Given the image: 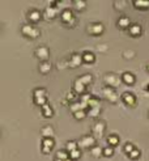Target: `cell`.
<instances>
[{"mask_svg":"<svg viewBox=\"0 0 149 161\" xmlns=\"http://www.w3.org/2000/svg\"><path fill=\"white\" fill-rule=\"evenodd\" d=\"M90 155H92L93 157H96V159H98V157H102L103 156V148L100 147V145H96V147H93L92 149H90Z\"/></svg>","mask_w":149,"mask_h":161,"instance_id":"26","label":"cell"},{"mask_svg":"<svg viewBox=\"0 0 149 161\" xmlns=\"http://www.w3.org/2000/svg\"><path fill=\"white\" fill-rule=\"evenodd\" d=\"M76 149H80V144H78V141L69 140V141H67V143H65V151L68 153L76 151Z\"/></svg>","mask_w":149,"mask_h":161,"instance_id":"21","label":"cell"},{"mask_svg":"<svg viewBox=\"0 0 149 161\" xmlns=\"http://www.w3.org/2000/svg\"><path fill=\"white\" fill-rule=\"evenodd\" d=\"M144 90H145V92H149V82H148V84L144 86Z\"/></svg>","mask_w":149,"mask_h":161,"instance_id":"45","label":"cell"},{"mask_svg":"<svg viewBox=\"0 0 149 161\" xmlns=\"http://www.w3.org/2000/svg\"><path fill=\"white\" fill-rule=\"evenodd\" d=\"M33 104L39 106V108H42V106H45L46 104H49V101H47V97H39V98H33Z\"/></svg>","mask_w":149,"mask_h":161,"instance_id":"33","label":"cell"},{"mask_svg":"<svg viewBox=\"0 0 149 161\" xmlns=\"http://www.w3.org/2000/svg\"><path fill=\"white\" fill-rule=\"evenodd\" d=\"M135 55H136V53L133 50H125V51H123V58L124 59H132V58H135Z\"/></svg>","mask_w":149,"mask_h":161,"instance_id":"40","label":"cell"},{"mask_svg":"<svg viewBox=\"0 0 149 161\" xmlns=\"http://www.w3.org/2000/svg\"><path fill=\"white\" fill-rule=\"evenodd\" d=\"M65 100L69 102V104H73V102H77L80 101V96L78 94H76L73 92V90H71V92H68L65 94Z\"/></svg>","mask_w":149,"mask_h":161,"instance_id":"27","label":"cell"},{"mask_svg":"<svg viewBox=\"0 0 149 161\" xmlns=\"http://www.w3.org/2000/svg\"><path fill=\"white\" fill-rule=\"evenodd\" d=\"M26 18L31 25H34V24H38L43 18V13L39 9H37V8H31V9L27 11Z\"/></svg>","mask_w":149,"mask_h":161,"instance_id":"5","label":"cell"},{"mask_svg":"<svg viewBox=\"0 0 149 161\" xmlns=\"http://www.w3.org/2000/svg\"><path fill=\"white\" fill-rule=\"evenodd\" d=\"M148 118H149V114H148Z\"/></svg>","mask_w":149,"mask_h":161,"instance_id":"48","label":"cell"},{"mask_svg":"<svg viewBox=\"0 0 149 161\" xmlns=\"http://www.w3.org/2000/svg\"><path fill=\"white\" fill-rule=\"evenodd\" d=\"M78 79H80V81L82 82L84 85L88 86L89 84H92L93 82V75L92 73H84V75H81V76H78Z\"/></svg>","mask_w":149,"mask_h":161,"instance_id":"25","label":"cell"},{"mask_svg":"<svg viewBox=\"0 0 149 161\" xmlns=\"http://www.w3.org/2000/svg\"><path fill=\"white\" fill-rule=\"evenodd\" d=\"M120 100L123 101V104L125 106H128V108H136L137 106V100H136L135 94L131 92H124L120 96Z\"/></svg>","mask_w":149,"mask_h":161,"instance_id":"9","label":"cell"},{"mask_svg":"<svg viewBox=\"0 0 149 161\" xmlns=\"http://www.w3.org/2000/svg\"><path fill=\"white\" fill-rule=\"evenodd\" d=\"M132 4L136 9H140V11L149 9V0H133Z\"/></svg>","mask_w":149,"mask_h":161,"instance_id":"19","label":"cell"},{"mask_svg":"<svg viewBox=\"0 0 149 161\" xmlns=\"http://www.w3.org/2000/svg\"><path fill=\"white\" fill-rule=\"evenodd\" d=\"M125 7H127V2H124V0H116V2H114V8L119 12L124 11Z\"/></svg>","mask_w":149,"mask_h":161,"instance_id":"30","label":"cell"},{"mask_svg":"<svg viewBox=\"0 0 149 161\" xmlns=\"http://www.w3.org/2000/svg\"><path fill=\"white\" fill-rule=\"evenodd\" d=\"M118 26L120 27V29H127L128 30V27L132 25L131 24V20H129L127 16H120L119 18H118Z\"/></svg>","mask_w":149,"mask_h":161,"instance_id":"18","label":"cell"},{"mask_svg":"<svg viewBox=\"0 0 149 161\" xmlns=\"http://www.w3.org/2000/svg\"><path fill=\"white\" fill-rule=\"evenodd\" d=\"M88 117V111L86 110H78V111L76 113H73V118L76 121H81V119H84V118Z\"/></svg>","mask_w":149,"mask_h":161,"instance_id":"32","label":"cell"},{"mask_svg":"<svg viewBox=\"0 0 149 161\" xmlns=\"http://www.w3.org/2000/svg\"><path fill=\"white\" fill-rule=\"evenodd\" d=\"M41 135H42L43 139H46V137H52V139H54V135H55L54 127H52V126H50V124L43 126V127L41 128Z\"/></svg>","mask_w":149,"mask_h":161,"instance_id":"16","label":"cell"},{"mask_svg":"<svg viewBox=\"0 0 149 161\" xmlns=\"http://www.w3.org/2000/svg\"><path fill=\"white\" fill-rule=\"evenodd\" d=\"M114 155V148L113 147H106L103 148V156L105 157H111Z\"/></svg>","mask_w":149,"mask_h":161,"instance_id":"42","label":"cell"},{"mask_svg":"<svg viewBox=\"0 0 149 161\" xmlns=\"http://www.w3.org/2000/svg\"><path fill=\"white\" fill-rule=\"evenodd\" d=\"M72 90L78 96H82V94L86 93V85H84L82 82L80 81V79L76 77L74 80L72 81Z\"/></svg>","mask_w":149,"mask_h":161,"instance_id":"12","label":"cell"},{"mask_svg":"<svg viewBox=\"0 0 149 161\" xmlns=\"http://www.w3.org/2000/svg\"><path fill=\"white\" fill-rule=\"evenodd\" d=\"M100 114H101V108H92L88 110V117L90 118H96L97 119L100 117Z\"/></svg>","mask_w":149,"mask_h":161,"instance_id":"31","label":"cell"},{"mask_svg":"<svg viewBox=\"0 0 149 161\" xmlns=\"http://www.w3.org/2000/svg\"><path fill=\"white\" fill-rule=\"evenodd\" d=\"M56 16H58V8H55V7H50L49 5L45 11H43V18H45V20L51 21V20H54Z\"/></svg>","mask_w":149,"mask_h":161,"instance_id":"13","label":"cell"},{"mask_svg":"<svg viewBox=\"0 0 149 161\" xmlns=\"http://www.w3.org/2000/svg\"><path fill=\"white\" fill-rule=\"evenodd\" d=\"M82 60H84V63H86V64H92V63L96 62V56H94V54L92 51L86 50L82 53Z\"/></svg>","mask_w":149,"mask_h":161,"instance_id":"20","label":"cell"},{"mask_svg":"<svg viewBox=\"0 0 149 161\" xmlns=\"http://www.w3.org/2000/svg\"><path fill=\"white\" fill-rule=\"evenodd\" d=\"M78 144H80V147H82V148L92 149L93 147L97 145V139L92 135V134H90V135H84L80 139V141H78Z\"/></svg>","mask_w":149,"mask_h":161,"instance_id":"7","label":"cell"},{"mask_svg":"<svg viewBox=\"0 0 149 161\" xmlns=\"http://www.w3.org/2000/svg\"><path fill=\"white\" fill-rule=\"evenodd\" d=\"M21 34L26 38H31V39H35L39 37L41 34V30L38 29L37 26L31 25V24H25V25L21 26Z\"/></svg>","mask_w":149,"mask_h":161,"instance_id":"1","label":"cell"},{"mask_svg":"<svg viewBox=\"0 0 149 161\" xmlns=\"http://www.w3.org/2000/svg\"><path fill=\"white\" fill-rule=\"evenodd\" d=\"M54 161H63V160H59V159H55Z\"/></svg>","mask_w":149,"mask_h":161,"instance_id":"46","label":"cell"},{"mask_svg":"<svg viewBox=\"0 0 149 161\" xmlns=\"http://www.w3.org/2000/svg\"><path fill=\"white\" fill-rule=\"evenodd\" d=\"M41 110H42V115L45 118H51L54 115V110H52V108H51L50 104H46L45 106H42Z\"/></svg>","mask_w":149,"mask_h":161,"instance_id":"23","label":"cell"},{"mask_svg":"<svg viewBox=\"0 0 149 161\" xmlns=\"http://www.w3.org/2000/svg\"><path fill=\"white\" fill-rule=\"evenodd\" d=\"M88 105H89V109H92V108H101V100H100V98H97V97H92V100L89 101Z\"/></svg>","mask_w":149,"mask_h":161,"instance_id":"35","label":"cell"},{"mask_svg":"<svg viewBox=\"0 0 149 161\" xmlns=\"http://www.w3.org/2000/svg\"><path fill=\"white\" fill-rule=\"evenodd\" d=\"M69 110H71V111H72V114H73V113L78 111V110H84V109H82V106H81V102L77 101V102H73V104L69 105Z\"/></svg>","mask_w":149,"mask_h":161,"instance_id":"36","label":"cell"},{"mask_svg":"<svg viewBox=\"0 0 149 161\" xmlns=\"http://www.w3.org/2000/svg\"><path fill=\"white\" fill-rule=\"evenodd\" d=\"M135 148H136V147H135V145H133L132 143H125V145H124V148H123V149H124L125 155L128 156L129 153H131V152H132V151H133V149H135Z\"/></svg>","mask_w":149,"mask_h":161,"instance_id":"41","label":"cell"},{"mask_svg":"<svg viewBox=\"0 0 149 161\" xmlns=\"http://www.w3.org/2000/svg\"><path fill=\"white\" fill-rule=\"evenodd\" d=\"M55 145V141L52 137H46V139H42V147H47L50 149H52Z\"/></svg>","mask_w":149,"mask_h":161,"instance_id":"34","label":"cell"},{"mask_svg":"<svg viewBox=\"0 0 149 161\" xmlns=\"http://www.w3.org/2000/svg\"><path fill=\"white\" fill-rule=\"evenodd\" d=\"M128 34L133 38H137L143 34V27H141L139 24H132L131 26L128 27Z\"/></svg>","mask_w":149,"mask_h":161,"instance_id":"14","label":"cell"},{"mask_svg":"<svg viewBox=\"0 0 149 161\" xmlns=\"http://www.w3.org/2000/svg\"><path fill=\"white\" fill-rule=\"evenodd\" d=\"M97 50L100 51V53H105V51H107V45H98Z\"/></svg>","mask_w":149,"mask_h":161,"instance_id":"43","label":"cell"},{"mask_svg":"<svg viewBox=\"0 0 149 161\" xmlns=\"http://www.w3.org/2000/svg\"><path fill=\"white\" fill-rule=\"evenodd\" d=\"M41 151H42L43 153H45V155H49V153L51 152V149H50V148H47V147H42V145H41Z\"/></svg>","mask_w":149,"mask_h":161,"instance_id":"44","label":"cell"},{"mask_svg":"<svg viewBox=\"0 0 149 161\" xmlns=\"http://www.w3.org/2000/svg\"><path fill=\"white\" fill-rule=\"evenodd\" d=\"M122 82H124L125 85H133L136 82V77H135V75L131 73V72H124L123 75H122Z\"/></svg>","mask_w":149,"mask_h":161,"instance_id":"15","label":"cell"},{"mask_svg":"<svg viewBox=\"0 0 149 161\" xmlns=\"http://www.w3.org/2000/svg\"><path fill=\"white\" fill-rule=\"evenodd\" d=\"M80 157H81V151H80V149H76V151L69 153V160H72V161L80 160Z\"/></svg>","mask_w":149,"mask_h":161,"instance_id":"38","label":"cell"},{"mask_svg":"<svg viewBox=\"0 0 149 161\" xmlns=\"http://www.w3.org/2000/svg\"><path fill=\"white\" fill-rule=\"evenodd\" d=\"M103 82L106 84V86H110V88H118L122 82V77H119L116 73L114 72H107L103 75Z\"/></svg>","mask_w":149,"mask_h":161,"instance_id":"4","label":"cell"},{"mask_svg":"<svg viewBox=\"0 0 149 161\" xmlns=\"http://www.w3.org/2000/svg\"><path fill=\"white\" fill-rule=\"evenodd\" d=\"M35 58H38L41 62H49L50 58V50L47 46H38L34 51Z\"/></svg>","mask_w":149,"mask_h":161,"instance_id":"10","label":"cell"},{"mask_svg":"<svg viewBox=\"0 0 149 161\" xmlns=\"http://www.w3.org/2000/svg\"><path fill=\"white\" fill-rule=\"evenodd\" d=\"M86 31L90 35H101L105 31V25L102 22H90L86 26Z\"/></svg>","mask_w":149,"mask_h":161,"instance_id":"6","label":"cell"},{"mask_svg":"<svg viewBox=\"0 0 149 161\" xmlns=\"http://www.w3.org/2000/svg\"><path fill=\"white\" fill-rule=\"evenodd\" d=\"M105 131H106V122L105 121L97 119L92 124V135L96 137L97 140H100V139H102V137H103Z\"/></svg>","mask_w":149,"mask_h":161,"instance_id":"2","label":"cell"},{"mask_svg":"<svg viewBox=\"0 0 149 161\" xmlns=\"http://www.w3.org/2000/svg\"><path fill=\"white\" fill-rule=\"evenodd\" d=\"M147 71H149V64H148V66H147Z\"/></svg>","mask_w":149,"mask_h":161,"instance_id":"47","label":"cell"},{"mask_svg":"<svg viewBox=\"0 0 149 161\" xmlns=\"http://www.w3.org/2000/svg\"><path fill=\"white\" fill-rule=\"evenodd\" d=\"M73 9L77 12H82L86 8V2L85 0H73Z\"/></svg>","mask_w":149,"mask_h":161,"instance_id":"24","label":"cell"},{"mask_svg":"<svg viewBox=\"0 0 149 161\" xmlns=\"http://www.w3.org/2000/svg\"><path fill=\"white\" fill-rule=\"evenodd\" d=\"M55 159H59V160H63V161H67L69 160V153L65 151H63V149H59V151L56 152V156H55Z\"/></svg>","mask_w":149,"mask_h":161,"instance_id":"29","label":"cell"},{"mask_svg":"<svg viewBox=\"0 0 149 161\" xmlns=\"http://www.w3.org/2000/svg\"><path fill=\"white\" fill-rule=\"evenodd\" d=\"M140 156H141V152H140V149H137L135 148L133 151L128 155V159L129 160H137V159H140Z\"/></svg>","mask_w":149,"mask_h":161,"instance_id":"37","label":"cell"},{"mask_svg":"<svg viewBox=\"0 0 149 161\" xmlns=\"http://www.w3.org/2000/svg\"><path fill=\"white\" fill-rule=\"evenodd\" d=\"M56 68H58V69H65V68H69V63H68V60H63V59L58 60V63H56Z\"/></svg>","mask_w":149,"mask_h":161,"instance_id":"39","label":"cell"},{"mask_svg":"<svg viewBox=\"0 0 149 161\" xmlns=\"http://www.w3.org/2000/svg\"><path fill=\"white\" fill-rule=\"evenodd\" d=\"M51 69H52V66H51L50 62H41L38 64V71H39V73H42V75L50 73Z\"/></svg>","mask_w":149,"mask_h":161,"instance_id":"17","label":"cell"},{"mask_svg":"<svg viewBox=\"0 0 149 161\" xmlns=\"http://www.w3.org/2000/svg\"><path fill=\"white\" fill-rule=\"evenodd\" d=\"M60 18H62V22L68 27H74V25H76V18H74L73 12L71 8H65V9L62 11Z\"/></svg>","mask_w":149,"mask_h":161,"instance_id":"3","label":"cell"},{"mask_svg":"<svg viewBox=\"0 0 149 161\" xmlns=\"http://www.w3.org/2000/svg\"><path fill=\"white\" fill-rule=\"evenodd\" d=\"M102 93H103V97L105 100H107L110 104H116L118 102V94H116V89L114 88H110V86H105L103 90H102Z\"/></svg>","mask_w":149,"mask_h":161,"instance_id":"8","label":"cell"},{"mask_svg":"<svg viewBox=\"0 0 149 161\" xmlns=\"http://www.w3.org/2000/svg\"><path fill=\"white\" fill-rule=\"evenodd\" d=\"M39 97H47V92L45 88H35L33 90V98H39Z\"/></svg>","mask_w":149,"mask_h":161,"instance_id":"28","label":"cell"},{"mask_svg":"<svg viewBox=\"0 0 149 161\" xmlns=\"http://www.w3.org/2000/svg\"><path fill=\"white\" fill-rule=\"evenodd\" d=\"M68 63H69V68H77L80 67L84 60H82V54H78V53H73L71 55V58L68 59Z\"/></svg>","mask_w":149,"mask_h":161,"instance_id":"11","label":"cell"},{"mask_svg":"<svg viewBox=\"0 0 149 161\" xmlns=\"http://www.w3.org/2000/svg\"><path fill=\"white\" fill-rule=\"evenodd\" d=\"M106 141H107L109 147H116L118 144H119V136L115 135V134H110V135L106 137Z\"/></svg>","mask_w":149,"mask_h":161,"instance_id":"22","label":"cell"}]
</instances>
